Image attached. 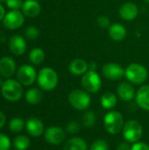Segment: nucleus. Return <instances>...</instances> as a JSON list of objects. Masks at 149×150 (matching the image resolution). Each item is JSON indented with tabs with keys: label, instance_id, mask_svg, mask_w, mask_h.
<instances>
[{
	"label": "nucleus",
	"instance_id": "40",
	"mask_svg": "<svg viewBox=\"0 0 149 150\" xmlns=\"http://www.w3.org/2000/svg\"><path fill=\"white\" fill-rule=\"evenodd\" d=\"M144 1H145L146 3H148V4H149V0H144Z\"/></svg>",
	"mask_w": 149,
	"mask_h": 150
},
{
	"label": "nucleus",
	"instance_id": "2",
	"mask_svg": "<svg viewBox=\"0 0 149 150\" xmlns=\"http://www.w3.org/2000/svg\"><path fill=\"white\" fill-rule=\"evenodd\" d=\"M1 92L3 97L11 102L18 101L23 96L22 84L14 79H7L1 86Z\"/></svg>",
	"mask_w": 149,
	"mask_h": 150
},
{
	"label": "nucleus",
	"instance_id": "41",
	"mask_svg": "<svg viewBox=\"0 0 149 150\" xmlns=\"http://www.w3.org/2000/svg\"><path fill=\"white\" fill-rule=\"evenodd\" d=\"M6 0H0V2H5Z\"/></svg>",
	"mask_w": 149,
	"mask_h": 150
},
{
	"label": "nucleus",
	"instance_id": "28",
	"mask_svg": "<svg viewBox=\"0 0 149 150\" xmlns=\"http://www.w3.org/2000/svg\"><path fill=\"white\" fill-rule=\"evenodd\" d=\"M25 37L29 40H36L40 36V31L37 27L31 25V26L26 27L25 31Z\"/></svg>",
	"mask_w": 149,
	"mask_h": 150
},
{
	"label": "nucleus",
	"instance_id": "26",
	"mask_svg": "<svg viewBox=\"0 0 149 150\" xmlns=\"http://www.w3.org/2000/svg\"><path fill=\"white\" fill-rule=\"evenodd\" d=\"M96 121H97V117L95 112L92 111L86 112L82 118V122L83 126L86 127H92L96 124Z\"/></svg>",
	"mask_w": 149,
	"mask_h": 150
},
{
	"label": "nucleus",
	"instance_id": "16",
	"mask_svg": "<svg viewBox=\"0 0 149 150\" xmlns=\"http://www.w3.org/2000/svg\"><path fill=\"white\" fill-rule=\"evenodd\" d=\"M117 93L123 101H131L135 97V90L131 83L123 82L117 88Z\"/></svg>",
	"mask_w": 149,
	"mask_h": 150
},
{
	"label": "nucleus",
	"instance_id": "13",
	"mask_svg": "<svg viewBox=\"0 0 149 150\" xmlns=\"http://www.w3.org/2000/svg\"><path fill=\"white\" fill-rule=\"evenodd\" d=\"M119 16L123 19L131 21V20H133L134 18H136V17L138 16L139 9L135 4L127 2L121 5V7L119 8Z\"/></svg>",
	"mask_w": 149,
	"mask_h": 150
},
{
	"label": "nucleus",
	"instance_id": "15",
	"mask_svg": "<svg viewBox=\"0 0 149 150\" xmlns=\"http://www.w3.org/2000/svg\"><path fill=\"white\" fill-rule=\"evenodd\" d=\"M16 70L15 61L9 56H4L0 59V74L2 76L9 78Z\"/></svg>",
	"mask_w": 149,
	"mask_h": 150
},
{
	"label": "nucleus",
	"instance_id": "34",
	"mask_svg": "<svg viewBox=\"0 0 149 150\" xmlns=\"http://www.w3.org/2000/svg\"><path fill=\"white\" fill-rule=\"evenodd\" d=\"M131 150H149V145L142 142H137L132 146Z\"/></svg>",
	"mask_w": 149,
	"mask_h": 150
},
{
	"label": "nucleus",
	"instance_id": "17",
	"mask_svg": "<svg viewBox=\"0 0 149 150\" xmlns=\"http://www.w3.org/2000/svg\"><path fill=\"white\" fill-rule=\"evenodd\" d=\"M135 100L139 107L149 112V84L143 85L138 90Z\"/></svg>",
	"mask_w": 149,
	"mask_h": 150
},
{
	"label": "nucleus",
	"instance_id": "35",
	"mask_svg": "<svg viewBox=\"0 0 149 150\" xmlns=\"http://www.w3.org/2000/svg\"><path fill=\"white\" fill-rule=\"evenodd\" d=\"M131 148L127 142H121L117 146L116 150H131Z\"/></svg>",
	"mask_w": 149,
	"mask_h": 150
},
{
	"label": "nucleus",
	"instance_id": "39",
	"mask_svg": "<svg viewBox=\"0 0 149 150\" xmlns=\"http://www.w3.org/2000/svg\"><path fill=\"white\" fill-rule=\"evenodd\" d=\"M3 83H4V82L2 81V78L0 77V86H2V84H3Z\"/></svg>",
	"mask_w": 149,
	"mask_h": 150
},
{
	"label": "nucleus",
	"instance_id": "7",
	"mask_svg": "<svg viewBox=\"0 0 149 150\" xmlns=\"http://www.w3.org/2000/svg\"><path fill=\"white\" fill-rule=\"evenodd\" d=\"M82 85L87 92L97 93L102 86V80L96 70H88L82 78Z\"/></svg>",
	"mask_w": 149,
	"mask_h": 150
},
{
	"label": "nucleus",
	"instance_id": "6",
	"mask_svg": "<svg viewBox=\"0 0 149 150\" xmlns=\"http://www.w3.org/2000/svg\"><path fill=\"white\" fill-rule=\"evenodd\" d=\"M90 96L83 90H74L68 95L69 104L79 111L87 109L90 105Z\"/></svg>",
	"mask_w": 149,
	"mask_h": 150
},
{
	"label": "nucleus",
	"instance_id": "9",
	"mask_svg": "<svg viewBox=\"0 0 149 150\" xmlns=\"http://www.w3.org/2000/svg\"><path fill=\"white\" fill-rule=\"evenodd\" d=\"M25 21L24 14L18 10H11L3 18V25L9 30H15L20 27Z\"/></svg>",
	"mask_w": 149,
	"mask_h": 150
},
{
	"label": "nucleus",
	"instance_id": "20",
	"mask_svg": "<svg viewBox=\"0 0 149 150\" xmlns=\"http://www.w3.org/2000/svg\"><path fill=\"white\" fill-rule=\"evenodd\" d=\"M109 36L114 41H121L126 37V27L119 23L112 25L108 29Z\"/></svg>",
	"mask_w": 149,
	"mask_h": 150
},
{
	"label": "nucleus",
	"instance_id": "3",
	"mask_svg": "<svg viewBox=\"0 0 149 150\" xmlns=\"http://www.w3.org/2000/svg\"><path fill=\"white\" fill-rule=\"evenodd\" d=\"M125 76L133 84H141L147 81L148 72L146 67L140 63H131L127 66L125 71Z\"/></svg>",
	"mask_w": 149,
	"mask_h": 150
},
{
	"label": "nucleus",
	"instance_id": "27",
	"mask_svg": "<svg viewBox=\"0 0 149 150\" xmlns=\"http://www.w3.org/2000/svg\"><path fill=\"white\" fill-rule=\"evenodd\" d=\"M25 127V122L20 118H14L9 122V128L13 133L21 132Z\"/></svg>",
	"mask_w": 149,
	"mask_h": 150
},
{
	"label": "nucleus",
	"instance_id": "21",
	"mask_svg": "<svg viewBox=\"0 0 149 150\" xmlns=\"http://www.w3.org/2000/svg\"><path fill=\"white\" fill-rule=\"evenodd\" d=\"M63 150H88L87 142L80 137H73L66 142Z\"/></svg>",
	"mask_w": 149,
	"mask_h": 150
},
{
	"label": "nucleus",
	"instance_id": "30",
	"mask_svg": "<svg viewBox=\"0 0 149 150\" xmlns=\"http://www.w3.org/2000/svg\"><path fill=\"white\" fill-rule=\"evenodd\" d=\"M80 124L76 120H72L66 126V132L69 134H76L80 131Z\"/></svg>",
	"mask_w": 149,
	"mask_h": 150
},
{
	"label": "nucleus",
	"instance_id": "25",
	"mask_svg": "<svg viewBox=\"0 0 149 150\" xmlns=\"http://www.w3.org/2000/svg\"><path fill=\"white\" fill-rule=\"evenodd\" d=\"M13 146L17 150H26L30 146V140L25 135H18L14 139Z\"/></svg>",
	"mask_w": 149,
	"mask_h": 150
},
{
	"label": "nucleus",
	"instance_id": "5",
	"mask_svg": "<svg viewBox=\"0 0 149 150\" xmlns=\"http://www.w3.org/2000/svg\"><path fill=\"white\" fill-rule=\"evenodd\" d=\"M123 136L127 142L135 143L140 141L142 136V127L141 123L137 120H131L124 124L123 127Z\"/></svg>",
	"mask_w": 149,
	"mask_h": 150
},
{
	"label": "nucleus",
	"instance_id": "10",
	"mask_svg": "<svg viewBox=\"0 0 149 150\" xmlns=\"http://www.w3.org/2000/svg\"><path fill=\"white\" fill-rule=\"evenodd\" d=\"M125 71L126 69H124L122 66L115 62H108L102 68V73L104 76L112 81L121 79L125 76Z\"/></svg>",
	"mask_w": 149,
	"mask_h": 150
},
{
	"label": "nucleus",
	"instance_id": "8",
	"mask_svg": "<svg viewBox=\"0 0 149 150\" xmlns=\"http://www.w3.org/2000/svg\"><path fill=\"white\" fill-rule=\"evenodd\" d=\"M37 73L35 69L28 64H24L19 67L17 72L18 81L25 86L32 85L37 79Z\"/></svg>",
	"mask_w": 149,
	"mask_h": 150
},
{
	"label": "nucleus",
	"instance_id": "36",
	"mask_svg": "<svg viewBox=\"0 0 149 150\" xmlns=\"http://www.w3.org/2000/svg\"><path fill=\"white\" fill-rule=\"evenodd\" d=\"M5 121H6V119H5L4 114L2 112H0V129L3 128V127L4 126Z\"/></svg>",
	"mask_w": 149,
	"mask_h": 150
},
{
	"label": "nucleus",
	"instance_id": "14",
	"mask_svg": "<svg viewBox=\"0 0 149 150\" xmlns=\"http://www.w3.org/2000/svg\"><path fill=\"white\" fill-rule=\"evenodd\" d=\"M25 128L32 137H39L44 132V125L38 118L28 119L25 122Z\"/></svg>",
	"mask_w": 149,
	"mask_h": 150
},
{
	"label": "nucleus",
	"instance_id": "32",
	"mask_svg": "<svg viewBox=\"0 0 149 150\" xmlns=\"http://www.w3.org/2000/svg\"><path fill=\"white\" fill-rule=\"evenodd\" d=\"M97 24L102 29H109L111 25V20L106 16H100L97 18Z\"/></svg>",
	"mask_w": 149,
	"mask_h": 150
},
{
	"label": "nucleus",
	"instance_id": "19",
	"mask_svg": "<svg viewBox=\"0 0 149 150\" xmlns=\"http://www.w3.org/2000/svg\"><path fill=\"white\" fill-rule=\"evenodd\" d=\"M68 70L74 76L84 75L89 70V63L83 59H75L69 63Z\"/></svg>",
	"mask_w": 149,
	"mask_h": 150
},
{
	"label": "nucleus",
	"instance_id": "37",
	"mask_svg": "<svg viewBox=\"0 0 149 150\" xmlns=\"http://www.w3.org/2000/svg\"><path fill=\"white\" fill-rule=\"evenodd\" d=\"M97 69V63L94 62H91L89 63V69L90 70H96Z\"/></svg>",
	"mask_w": 149,
	"mask_h": 150
},
{
	"label": "nucleus",
	"instance_id": "11",
	"mask_svg": "<svg viewBox=\"0 0 149 150\" xmlns=\"http://www.w3.org/2000/svg\"><path fill=\"white\" fill-rule=\"evenodd\" d=\"M45 140L51 145H59L65 139V132L59 127H48L44 133Z\"/></svg>",
	"mask_w": 149,
	"mask_h": 150
},
{
	"label": "nucleus",
	"instance_id": "38",
	"mask_svg": "<svg viewBox=\"0 0 149 150\" xmlns=\"http://www.w3.org/2000/svg\"><path fill=\"white\" fill-rule=\"evenodd\" d=\"M5 13V11H4V8L2 6V4H0V21L1 20H3V18H4V14Z\"/></svg>",
	"mask_w": 149,
	"mask_h": 150
},
{
	"label": "nucleus",
	"instance_id": "1",
	"mask_svg": "<svg viewBox=\"0 0 149 150\" xmlns=\"http://www.w3.org/2000/svg\"><path fill=\"white\" fill-rule=\"evenodd\" d=\"M37 82L42 90L50 91L58 84V75L52 68L46 67L40 70L37 76Z\"/></svg>",
	"mask_w": 149,
	"mask_h": 150
},
{
	"label": "nucleus",
	"instance_id": "4",
	"mask_svg": "<svg viewBox=\"0 0 149 150\" xmlns=\"http://www.w3.org/2000/svg\"><path fill=\"white\" fill-rule=\"evenodd\" d=\"M124 119L120 112L117 111H111L107 112L104 119L105 128L109 134H117L123 130Z\"/></svg>",
	"mask_w": 149,
	"mask_h": 150
},
{
	"label": "nucleus",
	"instance_id": "22",
	"mask_svg": "<svg viewBox=\"0 0 149 150\" xmlns=\"http://www.w3.org/2000/svg\"><path fill=\"white\" fill-rule=\"evenodd\" d=\"M101 105L105 109H112L117 105L118 99L114 93L107 91L104 93L101 97Z\"/></svg>",
	"mask_w": 149,
	"mask_h": 150
},
{
	"label": "nucleus",
	"instance_id": "31",
	"mask_svg": "<svg viewBox=\"0 0 149 150\" xmlns=\"http://www.w3.org/2000/svg\"><path fill=\"white\" fill-rule=\"evenodd\" d=\"M10 148H11L10 138L4 134H0V150H9Z\"/></svg>",
	"mask_w": 149,
	"mask_h": 150
},
{
	"label": "nucleus",
	"instance_id": "23",
	"mask_svg": "<svg viewBox=\"0 0 149 150\" xmlns=\"http://www.w3.org/2000/svg\"><path fill=\"white\" fill-rule=\"evenodd\" d=\"M25 99L30 105H37L42 99V92L37 88L29 89L25 93Z\"/></svg>",
	"mask_w": 149,
	"mask_h": 150
},
{
	"label": "nucleus",
	"instance_id": "24",
	"mask_svg": "<svg viewBox=\"0 0 149 150\" xmlns=\"http://www.w3.org/2000/svg\"><path fill=\"white\" fill-rule=\"evenodd\" d=\"M44 59H45V53L41 48L35 47V48H32L30 51L29 60L32 64L39 65L44 61Z\"/></svg>",
	"mask_w": 149,
	"mask_h": 150
},
{
	"label": "nucleus",
	"instance_id": "33",
	"mask_svg": "<svg viewBox=\"0 0 149 150\" xmlns=\"http://www.w3.org/2000/svg\"><path fill=\"white\" fill-rule=\"evenodd\" d=\"M5 3L7 7L11 10H18L19 8H22L24 4L22 0H6Z\"/></svg>",
	"mask_w": 149,
	"mask_h": 150
},
{
	"label": "nucleus",
	"instance_id": "12",
	"mask_svg": "<svg viewBox=\"0 0 149 150\" xmlns=\"http://www.w3.org/2000/svg\"><path fill=\"white\" fill-rule=\"evenodd\" d=\"M10 51L15 55H22L26 50V42L20 35H13L9 40Z\"/></svg>",
	"mask_w": 149,
	"mask_h": 150
},
{
	"label": "nucleus",
	"instance_id": "29",
	"mask_svg": "<svg viewBox=\"0 0 149 150\" xmlns=\"http://www.w3.org/2000/svg\"><path fill=\"white\" fill-rule=\"evenodd\" d=\"M90 150H109V145L106 141L98 139L91 144Z\"/></svg>",
	"mask_w": 149,
	"mask_h": 150
},
{
	"label": "nucleus",
	"instance_id": "18",
	"mask_svg": "<svg viewBox=\"0 0 149 150\" xmlns=\"http://www.w3.org/2000/svg\"><path fill=\"white\" fill-rule=\"evenodd\" d=\"M23 14L29 18H35L37 17L41 11L40 4L39 2L35 0H26L24 2L22 5Z\"/></svg>",
	"mask_w": 149,
	"mask_h": 150
}]
</instances>
